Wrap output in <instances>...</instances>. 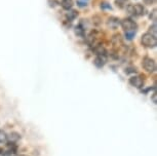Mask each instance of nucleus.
I'll return each mask as SVG.
<instances>
[{
	"label": "nucleus",
	"instance_id": "20e7f679",
	"mask_svg": "<svg viewBox=\"0 0 157 156\" xmlns=\"http://www.w3.org/2000/svg\"><path fill=\"white\" fill-rule=\"evenodd\" d=\"M142 66L148 73H154L156 71V63L152 58L145 57L142 61Z\"/></svg>",
	"mask_w": 157,
	"mask_h": 156
},
{
	"label": "nucleus",
	"instance_id": "f3484780",
	"mask_svg": "<svg viewBox=\"0 0 157 156\" xmlns=\"http://www.w3.org/2000/svg\"><path fill=\"white\" fill-rule=\"evenodd\" d=\"M2 156H17V151H11V150H5Z\"/></svg>",
	"mask_w": 157,
	"mask_h": 156
},
{
	"label": "nucleus",
	"instance_id": "7ed1b4c3",
	"mask_svg": "<svg viewBox=\"0 0 157 156\" xmlns=\"http://www.w3.org/2000/svg\"><path fill=\"white\" fill-rule=\"evenodd\" d=\"M120 26L123 29L124 32H129V31H137L138 25L130 17H125L122 21H120Z\"/></svg>",
	"mask_w": 157,
	"mask_h": 156
},
{
	"label": "nucleus",
	"instance_id": "393cba45",
	"mask_svg": "<svg viewBox=\"0 0 157 156\" xmlns=\"http://www.w3.org/2000/svg\"><path fill=\"white\" fill-rule=\"evenodd\" d=\"M20 156H28V155H20Z\"/></svg>",
	"mask_w": 157,
	"mask_h": 156
},
{
	"label": "nucleus",
	"instance_id": "4be33fe9",
	"mask_svg": "<svg viewBox=\"0 0 157 156\" xmlns=\"http://www.w3.org/2000/svg\"><path fill=\"white\" fill-rule=\"evenodd\" d=\"M144 2H145V4L151 5L152 3H154V2H155V0H144Z\"/></svg>",
	"mask_w": 157,
	"mask_h": 156
},
{
	"label": "nucleus",
	"instance_id": "1a4fd4ad",
	"mask_svg": "<svg viewBox=\"0 0 157 156\" xmlns=\"http://www.w3.org/2000/svg\"><path fill=\"white\" fill-rule=\"evenodd\" d=\"M112 44L115 46V48H118V46H121L122 45V42H123V40H122V37H121V35L120 34H115L113 37H112Z\"/></svg>",
	"mask_w": 157,
	"mask_h": 156
},
{
	"label": "nucleus",
	"instance_id": "5701e85b",
	"mask_svg": "<svg viewBox=\"0 0 157 156\" xmlns=\"http://www.w3.org/2000/svg\"><path fill=\"white\" fill-rule=\"evenodd\" d=\"M77 4H78V6H80V7H84V6H86V2L78 1V2H77Z\"/></svg>",
	"mask_w": 157,
	"mask_h": 156
},
{
	"label": "nucleus",
	"instance_id": "9b49d317",
	"mask_svg": "<svg viewBox=\"0 0 157 156\" xmlns=\"http://www.w3.org/2000/svg\"><path fill=\"white\" fill-rule=\"evenodd\" d=\"M62 7L66 10H70L73 6V0H62L61 3Z\"/></svg>",
	"mask_w": 157,
	"mask_h": 156
},
{
	"label": "nucleus",
	"instance_id": "6e6552de",
	"mask_svg": "<svg viewBox=\"0 0 157 156\" xmlns=\"http://www.w3.org/2000/svg\"><path fill=\"white\" fill-rule=\"evenodd\" d=\"M21 140V135L19 132L17 131H13L10 134L7 135V141L6 142H10V143H17V141Z\"/></svg>",
	"mask_w": 157,
	"mask_h": 156
},
{
	"label": "nucleus",
	"instance_id": "6ab92c4d",
	"mask_svg": "<svg viewBox=\"0 0 157 156\" xmlns=\"http://www.w3.org/2000/svg\"><path fill=\"white\" fill-rule=\"evenodd\" d=\"M60 4V2L58 1V0H48V5L50 7H56V6H58V5Z\"/></svg>",
	"mask_w": 157,
	"mask_h": 156
},
{
	"label": "nucleus",
	"instance_id": "423d86ee",
	"mask_svg": "<svg viewBox=\"0 0 157 156\" xmlns=\"http://www.w3.org/2000/svg\"><path fill=\"white\" fill-rule=\"evenodd\" d=\"M107 63V55H97L94 60V65L97 68H103Z\"/></svg>",
	"mask_w": 157,
	"mask_h": 156
},
{
	"label": "nucleus",
	"instance_id": "9d476101",
	"mask_svg": "<svg viewBox=\"0 0 157 156\" xmlns=\"http://www.w3.org/2000/svg\"><path fill=\"white\" fill-rule=\"evenodd\" d=\"M74 33H75L76 36L78 37H84L85 36V28L82 25H77L75 28H74Z\"/></svg>",
	"mask_w": 157,
	"mask_h": 156
},
{
	"label": "nucleus",
	"instance_id": "b1692460",
	"mask_svg": "<svg viewBox=\"0 0 157 156\" xmlns=\"http://www.w3.org/2000/svg\"><path fill=\"white\" fill-rule=\"evenodd\" d=\"M4 151H5V149H3V148H2V147H0V155L3 154Z\"/></svg>",
	"mask_w": 157,
	"mask_h": 156
},
{
	"label": "nucleus",
	"instance_id": "ddd939ff",
	"mask_svg": "<svg viewBox=\"0 0 157 156\" xmlns=\"http://www.w3.org/2000/svg\"><path fill=\"white\" fill-rule=\"evenodd\" d=\"M115 4H116V6L118 8L123 10V8H125L127 6L128 2H127V0H115Z\"/></svg>",
	"mask_w": 157,
	"mask_h": 156
},
{
	"label": "nucleus",
	"instance_id": "f03ea898",
	"mask_svg": "<svg viewBox=\"0 0 157 156\" xmlns=\"http://www.w3.org/2000/svg\"><path fill=\"white\" fill-rule=\"evenodd\" d=\"M141 42L145 48H156V45H157V38L156 36H154V35L150 34L149 32H147V33L142 35Z\"/></svg>",
	"mask_w": 157,
	"mask_h": 156
},
{
	"label": "nucleus",
	"instance_id": "f8f14e48",
	"mask_svg": "<svg viewBox=\"0 0 157 156\" xmlns=\"http://www.w3.org/2000/svg\"><path fill=\"white\" fill-rule=\"evenodd\" d=\"M77 16H78V13H77L76 10H68V13H66L67 21H70V22H72V21L75 20L76 17H77Z\"/></svg>",
	"mask_w": 157,
	"mask_h": 156
},
{
	"label": "nucleus",
	"instance_id": "2eb2a0df",
	"mask_svg": "<svg viewBox=\"0 0 157 156\" xmlns=\"http://www.w3.org/2000/svg\"><path fill=\"white\" fill-rule=\"evenodd\" d=\"M136 33L137 31H129V32H125V39L126 40H132L134 37L136 36Z\"/></svg>",
	"mask_w": 157,
	"mask_h": 156
},
{
	"label": "nucleus",
	"instance_id": "aec40b11",
	"mask_svg": "<svg viewBox=\"0 0 157 156\" xmlns=\"http://www.w3.org/2000/svg\"><path fill=\"white\" fill-rule=\"evenodd\" d=\"M101 8L102 10H111V5L108 2H103V3H101Z\"/></svg>",
	"mask_w": 157,
	"mask_h": 156
},
{
	"label": "nucleus",
	"instance_id": "412c9836",
	"mask_svg": "<svg viewBox=\"0 0 157 156\" xmlns=\"http://www.w3.org/2000/svg\"><path fill=\"white\" fill-rule=\"evenodd\" d=\"M156 98H157V95H156V93L154 92V93H152V96H151V100H152V102L154 103V104H157V100H156Z\"/></svg>",
	"mask_w": 157,
	"mask_h": 156
},
{
	"label": "nucleus",
	"instance_id": "39448f33",
	"mask_svg": "<svg viewBox=\"0 0 157 156\" xmlns=\"http://www.w3.org/2000/svg\"><path fill=\"white\" fill-rule=\"evenodd\" d=\"M144 82H145L144 77L141 75H134L128 79V83L132 85V87L139 88V89H141V88L144 86Z\"/></svg>",
	"mask_w": 157,
	"mask_h": 156
},
{
	"label": "nucleus",
	"instance_id": "f257e3e1",
	"mask_svg": "<svg viewBox=\"0 0 157 156\" xmlns=\"http://www.w3.org/2000/svg\"><path fill=\"white\" fill-rule=\"evenodd\" d=\"M125 10L127 11V13L132 17H142L146 14V8L144 5L142 4H127V6L125 7Z\"/></svg>",
	"mask_w": 157,
	"mask_h": 156
},
{
	"label": "nucleus",
	"instance_id": "a211bd4d",
	"mask_svg": "<svg viewBox=\"0 0 157 156\" xmlns=\"http://www.w3.org/2000/svg\"><path fill=\"white\" fill-rule=\"evenodd\" d=\"M156 10H155V8H154V10H152V11H151V13H150V14H149V17H150V20L151 21H153V22L154 23H156Z\"/></svg>",
	"mask_w": 157,
	"mask_h": 156
},
{
	"label": "nucleus",
	"instance_id": "dca6fc26",
	"mask_svg": "<svg viewBox=\"0 0 157 156\" xmlns=\"http://www.w3.org/2000/svg\"><path fill=\"white\" fill-rule=\"evenodd\" d=\"M149 33L156 36V33H157V29H156V23H154L153 25H151L149 27Z\"/></svg>",
	"mask_w": 157,
	"mask_h": 156
},
{
	"label": "nucleus",
	"instance_id": "0eeeda50",
	"mask_svg": "<svg viewBox=\"0 0 157 156\" xmlns=\"http://www.w3.org/2000/svg\"><path fill=\"white\" fill-rule=\"evenodd\" d=\"M120 26V20L116 17H110L107 20V27L111 30H116Z\"/></svg>",
	"mask_w": 157,
	"mask_h": 156
},
{
	"label": "nucleus",
	"instance_id": "4468645a",
	"mask_svg": "<svg viewBox=\"0 0 157 156\" xmlns=\"http://www.w3.org/2000/svg\"><path fill=\"white\" fill-rule=\"evenodd\" d=\"M6 141H7V134L4 131L0 129V144L6 143Z\"/></svg>",
	"mask_w": 157,
	"mask_h": 156
}]
</instances>
